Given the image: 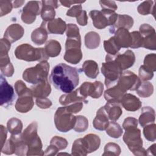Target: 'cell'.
Returning a JSON list of instances; mask_svg holds the SVG:
<instances>
[{
	"mask_svg": "<svg viewBox=\"0 0 156 156\" xmlns=\"http://www.w3.org/2000/svg\"><path fill=\"white\" fill-rule=\"evenodd\" d=\"M60 43L55 40H49L45 44L44 50L46 54L51 57L58 56L61 52Z\"/></svg>",
	"mask_w": 156,
	"mask_h": 156,
	"instance_id": "836d02e7",
	"label": "cell"
},
{
	"mask_svg": "<svg viewBox=\"0 0 156 156\" xmlns=\"http://www.w3.org/2000/svg\"><path fill=\"white\" fill-rule=\"evenodd\" d=\"M155 119V113L154 108L151 107H144L141 108V113L138 122L141 127L154 123Z\"/></svg>",
	"mask_w": 156,
	"mask_h": 156,
	"instance_id": "83f0119b",
	"label": "cell"
},
{
	"mask_svg": "<svg viewBox=\"0 0 156 156\" xmlns=\"http://www.w3.org/2000/svg\"><path fill=\"white\" fill-rule=\"evenodd\" d=\"M48 32L43 23L40 27L35 29L31 34V40L37 45L44 44L48 39Z\"/></svg>",
	"mask_w": 156,
	"mask_h": 156,
	"instance_id": "f546056e",
	"label": "cell"
},
{
	"mask_svg": "<svg viewBox=\"0 0 156 156\" xmlns=\"http://www.w3.org/2000/svg\"><path fill=\"white\" fill-rule=\"evenodd\" d=\"M49 67L47 61L40 62L35 66L25 69L23 73V78L27 82L35 85L48 79Z\"/></svg>",
	"mask_w": 156,
	"mask_h": 156,
	"instance_id": "5b68a950",
	"label": "cell"
},
{
	"mask_svg": "<svg viewBox=\"0 0 156 156\" xmlns=\"http://www.w3.org/2000/svg\"><path fill=\"white\" fill-rule=\"evenodd\" d=\"M141 83V80L134 73L127 70L121 73L116 85L123 91L126 93L128 90H136Z\"/></svg>",
	"mask_w": 156,
	"mask_h": 156,
	"instance_id": "9c48e42d",
	"label": "cell"
},
{
	"mask_svg": "<svg viewBox=\"0 0 156 156\" xmlns=\"http://www.w3.org/2000/svg\"><path fill=\"white\" fill-rule=\"evenodd\" d=\"M59 2L63 6H65L66 7H69L73 4H80L85 2V1H74L68 0V1H59Z\"/></svg>",
	"mask_w": 156,
	"mask_h": 156,
	"instance_id": "be15d7a7",
	"label": "cell"
},
{
	"mask_svg": "<svg viewBox=\"0 0 156 156\" xmlns=\"http://www.w3.org/2000/svg\"><path fill=\"white\" fill-rule=\"evenodd\" d=\"M101 42V38L99 35L94 31H91L86 34L85 36V46L90 49H94L97 48Z\"/></svg>",
	"mask_w": 156,
	"mask_h": 156,
	"instance_id": "d6a6232c",
	"label": "cell"
},
{
	"mask_svg": "<svg viewBox=\"0 0 156 156\" xmlns=\"http://www.w3.org/2000/svg\"><path fill=\"white\" fill-rule=\"evenodd\" d=\"M11 47V43L5 38H1L0 41V54H8Z\"/></svg>",
	"mask_w": 156,
	"mask_h": 156,
	"instance_id": "9f6ffc18",
	"label": "cell"
},
{
	"mask_svg": "<svg viewBox=\"0 0 156 156\" xmlns=\"http://www.w3.org/2000/svg\"><path fill=\"white\" fill-rule=\"evenodd\" d=\"M123 141L129 150L135 155H146V150L143 148L141 131L137 127L125 130Z\"/></svg>",
	"mask_w": 156,
	"mask_h": 156,
	"instance_id": "277c9868",
	"label": "cell"
},
{
	"mask_svg": "<svg viewBox=\"0 0 156 156\" xmlns=\"http://www.w3.org/2000/svg\"><path fill=\"white\" fill-rule=\"evenodd\" d=\"M89 15L91 17L93 26L98 29H102L109 26L108 20L107 16L99 10H93L90 12Z\"/></svg>",
	"mask_w": 156,
	"mask_h": 156,
	"instance_id": "d4e9b609",
	"label": "cell"
},
{
	"mask_svg": "<svg viewBox=\"0 0 156 156\" xmlns=\"http://www.w3.org/2000/svg\"><path fill=\"white\" fill-rule=\"evenodd\" d=\"M42 23L44 24L48 34L62 35L66 29L67 25L66 23L60 18H54L48 22L43 21Z\"/></svg>",
	"mask_w": 156,
	"mask_h": 156,
	"instance_id": "e0dca14e",
	"label": "cell"
},
{
	"mask_svg": "<svg viewBox=\"0 0 156 156\" xmlns=\"http://www.w3.org/2000/svg\"><path fill=\"white\" fill-rule=\"evenodd\" d=\"M139 32L143 38L142 46L150 50L156 49V34L154 28L148 24L140 26Z\"/></svg>",
	"mask_w": 156,
	"mask_h": 156,
	"instance_id": "8fae6325",
	"label": "cell"
},
{
	"mask_svg": "<svg viewBox=\"0 0 156 156\" xmlns=\"http://www.w3.org/2000/svg\"><path fill=\"white\" fill-rule=\"evenodd\" d=\"M27 144L28 146V151L26 155L30 156L44 155V152L42 150V142L38 135L30 140Z\"/></svg>",
	"mask_w": 156,
	"mask_h": 156,
	"instance_id": "f1b7e54d",
	"label": "cell"
},
{
	"mask_svg": "<svg viewBox=\"0 0 156 156\" xmlns=\"http://www.w3.org/2000/svg\"><path fill=\"white\" fill-rule=\"evenodd\" d=\"M105 130L106 133L109 136L113 138H119L123 133L122 129L121 128L120 125L113 121H111L110 122H109L108 126Z\"/></svg>",
	"mask_w": 156,
	"mask_h": 156,
	"instance_id": "8d00e7d4",
	"label": "cell"
},
{
	"mask_svg": "<svg viewBox=\"0 0 156 156\" xmlns=\"http://www.w3.org/2000/svg\"><path fill=\"white\" fill-rule=\"evenodd\" d=\"M82 140L88 154L98 150L101 144V139L99 136L96 134H87L82 138Z\"/></svg>",
	"mask_w": 156,
	"mask_h": 156,
	"instance_id": "484cf974",
	"label": "cell"
},
{
	"mask_svg": "<svg viewBox=\"0 0 156 156\" xmlns=\"http://www.w3.org/2000/svg\"><path fill=\"white\" fill-rule=\"evenodd\" d=\"M50 144L54 145L59 150H63L66 149L68 144V141L65 138L58 136L52 137L50 141Z\"/></svg>",
	"mask_w": 156,
	"mask_h": 156,
	"instance_id": "7dc6e473",
	"label": "cell"
},
{
	"mask_svg": "<svg viewBox=\"0 0 156 156\" xmlns=\"http://www.w3.org/2000/svg\"><path fill=\"white\" fill-rule=\"evenodd\" d=\"M7 128L11 135L20 134L23 129V123L20 119L12 118L7 121Z\"/></svg>",
	"mask_w": 156,
	"mask_h": 156,
	"instance_id": "e575fe53",
	"label": "cell"
},
{
	"mask_svg": "<svg viewBox=\"0 0 156 156\" xmlns=\"http://www.w3.org/2000/svg\"><path fill=\"white\" fill-rule=\"evenodd\" d=\"M146 68L152 72L156 71V55L155 54H149L146 55L144 60V65Z\"/></svg>",
	"mask_w": 156,
	"mask_h": 156,
	"instance_id": "ee69618b",
	"label": "cell"
},
{
	"mask_svg": "<svg viewBox=\"0 0 156 156\" xmlns=\"http://www.w3.org/2000/svg\"><path fill=\"white\" fill-rule=\"evenodd\" d=\"M104 107L108 119L111 121H117L122 113L121 106L119 103L107 102Z\"/></svg>",
	"mask_w": 156,
	"mask_h": 156,
	"instance_id": "4316f807",
	"label": "cell"
},
{
	"mask_svg": "<svg viewBox=\"0 0 156 156\" xmlns=\"http://www.w3.org/2000/svg\"><path fill=\"white\" fill-rule=\"evenodd\" d=\"M82 7L81 4H77L73 5L71 9H69L67 12H66V15L68 16H71V17H78L80 13L82 12Z\"/></svg>",
	"mask_w": 156,
	"mask_h": 156,
	"instance_id": "db71d44e",
	"label": "cell"
},
{
	"mask_svg": "<svg viewBox=\"0 0 156 156\" xmlns=\"http://www.w3.org/2000/svg\"><path fill=\"white\" fill-rule=\"evenodd\" d=\"M76 121L73 129L77 132H83L88 127V119L82 115L76 116Z\"/></svg>",
	"mask_w": 156,
	"mask_h": 156,
	"instance_id": "60d3db41",
	"label": "cell"
},
{
	"mask_svg": "<svg viewBox=\"0 0 156 156\" xmlns=\"http://www.w3.org/2000/svg\"><path fill=\"white\" fill-rule=\"evenodd\" d=\"M59 149L53 144H51L44 151V155H55L58 152Z\"/></svg>",
	"mask_w": 156,
	"mask_h": 156,
	"instance_id": "6125c7cd",
	"label": "cell"
},
{
	"mask_svg": "<svg viewBox=\"0 0 156 156\" xmlns=\"http://www.w3.org/2000/svg\"><path fill=\"white\" fill-rule=\"evenodd\" d=\"M101 71L105 77V85L107 88L116 85L122 73L112 55L109 54L105 57V62L102 64Z\"/></svg>",
	"mask_w": 156,
	"mask_h": 156,
	"instance_id": "3957f363",
	"label": "cell"
},
{
	"mask_svg": "<svg viewBox=\"0 0 156 156\" xmlns=\"http://www.w3.org/2000/svg\"><path fill=\"white\" fill-rule=\"evenodd\" d=\"M15 99L13 87L9 84L2 74L0 76V104L7 107L11 105Z\"/></svg>",
	"mask_w": 156,
	"mask_h": 156,
	"instance_id": "7c38bea8",
	"label": "cell"
},
{
	"mask_svg": "<svg viewBox=\"0 0 156 156\" xmlns=\"http://www.w3.org/2000/svg\"><path fill=\"white\" fill-rule=\"evenodd\" d=\"M137 94L141 98H148L151 96L154 92L153 85L147 81H144L141 83L139 87L136 89Z\"/></svg>",
	"mask_w": 156,
	"mask_h": 156,
	"instance_id": "d590c367",
	"label": "cell"
},
{
	"mask_svg": "<svg viewBox=\"0 0 156 156\" xmlns=\"http://www.w3.org/2000/svg\"><path fill=\"white\" fill-rule=\"evenodd\" d=\"M99 4L102 10L115 12L118 8L115 2L113 1H99Z\"/></svg>",
	"mask_w": 156,
	"mask_h": 156,
	"instance_id": "816d5d0a",
	"label": "cell"
},
{
	"mask_svg": "<svg viewBox=\"0 0 156 156\" xmlns=\"http://www.w3.org/2000/svg\"><path fill=\"white\" fill-rule=\"evenodd\" d=\"M64 59L67 62L76 65L82 58L80 38H67L65 43Z\"/></svg>",
	"mask_w": 156,
	"mask_h": 156,
	"instance_id": "ba28073f",
	"label": "cell"
},
{
	"mask_svg": "<svg viewBox=\"0 0 156 156\" xmlns=\"http://www.w3.org/2000/svg\"><path fill=\"white\" fill-rule=\"evenodd\" d=\"M116 44L121 48H128L132 43V37L129 30L125 28H119L113 36Z\"/></svg>",
	"mask_w": 156,
	"mask_h": 156,
	"instance_id": "d6986e66",
	"label": "cell"
},
{
	"mask_svg": "<svg viewBox=\"0 0 156 156\" xmlns=\"http://www.w3.org/2000/svg\"><path fill=\"white\" fill-rule=\"evenodd\" d=\"M0 69L2 74L7 77H11L14 73V68L12 63L6 65L2 67H0Z\"/></svg>",
	"mask_w": 156,
	"mask_h": 156,
	"instance_id": "6f0895ef",
	"label": "cell"
},
{
	"mask_svg": "<svg viewBox=\"0 0 156 156\" xmlns=\"http://www.w3.org/2000/svg\"><path fill=\"white\" fill-rule=\"evenodd\" d=\"M13 8L12 2L7 0L0 1V16H2L10 13Z\"/></svg>",
	"mask_w": 156,
	"mask_h": 156,
	"instance_id": "c3c4849f",
	"label": "cell"
},
{
	"mask_svg": "<svg viewBox=\"0 0 156 156\" xmlns=\"http://www.w3.org/2000/svg\"><path fill=\"white\" fill-rule=\"evenodd\" d=\"M138 12L143 15L152 14L155 15V5L153 1H145L141 2L137 7Z\"/></svg>",
	"mask_w": 156,
	"mask_h": 156,
	"instance_id": "74e56055",
	"label": "cell"
},
{
	"mask_svg": "<svg viewBox=\"0 0 156 156\" xmlns=\"http://www.w3.org/2000/svg\"><path fill=\"white\" fill-rule=\"evenodd\" d=\"M14 53L18 59L26 62L47 61L49 57L46 54L44 48H35L27 43L17 46Z\"/></svg>",
	"mask_w": 156,
	"mask_h": 156,
	"instance_id": "7a4b0ae2",
	"label": "cell"
},
{
	"mask_svg": "<svg viewBox=\"0 0 156 156\" xmlns=\"http://www.w3.org/2000/svg\"><path fill=\"white\" fill-rule=\"evenodd\" d=\"M7 130L8 129H7L5 128V127H4L3 125L0 126V130H1L0 140H1V148L3 147L5 143L6 142Z\"/></svg>",
	"mask_w": 156,
	"mask_h": 156,
	"instance_id": "94428289",
	"label": "cell"
},
{
	"mask_svg": "<svg viewBox=\"0 0 156 156\" xmlns=\"http://www.w3.org/2000/svg\"><path fill=\"white\" fill-rule=\"evenodd\" d=\"M35 103L39 108L42 109L48 108L52 105L51 101L47 98H36Z\"/></svg>",
	"mask_w": 156,
	"mask_h": 156,
	"instance_id": "f5cc1de1",
	"label": "cell"
},
{
	"mask_svg": "<svg viewBox=\"0 0 156 156\" xmlns=\"http://www.w3.org/2000/svg\"><path fill=\"white\" fill-rule=\"evenodd\" d=\"M108 119L104 107H102L97 111L96 116L93 119V127L98 130H105L108 126Z\"/></svg>",
	"mask_w": 156,
	"mask_h": 156,
	"instance_id": "603a6c76",
	"label": "cell"
},
{
	"mask_svg": "<svg viewBox=\"0 0 156 156\" xmlns=\"http://www.w3.org/2000/svg\"><path fill=\"white\" fill-rule=\"evenodd\" d=\"M33 97L35 98H46L51 92V87L48 79L44 80L31 87Z\"/></svg>",
	"mask_w": 156,
	"mask_h": 156,
	"instance_id": "44dd1931",
	"label": "cell"
},
{
	"mask_svg": "<svg viewBox=\"0 0 156 156\" xmlns=\"http://www.w3.org/2000/svg\"><path fill=\"white\" fill-rule=\"evenodd\" d=\"M143 134L145 138L150 141H155L156 140V125L152 123L143 127Z\"/></svg>",
	"mask_w": 156,
	"mask_h": 156,
	"instance_id": "7bdbcfd3",
	"label": "cell"
},
{
	"mask_svg": "<svg viewBox=\"0 0 156 156\" xmlns=\"http://www.w3.org/2000/svg\"><path fill=\"white\" fill-rule=\"evenodd\" d=\"M112 57L122 71L132 67L135 62V55L131 50H127L122 54L112 55Z\"/></svg>",
	"mask_w": 156,
	"mask_h": 156,
	"instance_id": "9a60e30c",
	"label": "cell"
},
{
	"mask_svg": "<svg viewBox=\"0 0 156 156\" xmlns=\"http://www.w3.org/2000/svg\"><path fill=\"white\" fill-rule=\"evenodd\" d=\"M88 153L83 143L82 138H79L76 140L73 144L71 155L85 156Z\"/></svg>",
	"mask_w": 156,
	"mask_h": 156,
	"instance_id": "f35d334b",
	"label": "cell"
},
{
	"mask_svg": "<svg viewBox=\"0 0 156 156\" xmlns=\"http://www.w3.org/2000/svg\"><path fill=\"white\" fill-rule=\"evenodd\" d=\"M77 23L82 26H85L87 24L88 22V16L87 14V12L85 10H82L80 15L76 18Z\"/></svg>",
	"mask_w": 156,
	"mask_h": 156,
	"instance_id": "91938a15",
	"label": "cell"
},
{
	"mask_svg": "<svg viewBox=\"0 0 156 156\" xmlns=\"http://www.w3.org/2000/svg\"><path fill=\"white\" fill-rule=\"evenodd\" d=\"M58 1H42L41 9L40 10L41 17L43 21L48 22L54 19L55 16V9L58 7Z\"/></svg>",
	"mask_w": 156,
	"mask_h": 156,
	"instance_id": "2e32d148",
	"label": "cell"
},
{
	"mask_svg": "<svg viewBox=\"0 0 156 156\" xmlns=\"http://www.w3.org/2000/svg\"><path fill=\"white\" fill-rule=\"evenodd\" d=\"M138 126V120L133 117H127L126 118L122 124V127L124 130L129 129L135 128Z\"/></svg>",
	"mask_w": 156,
	"mask_h": 156,
	"instance_id": "f907efd6",
	"label": "cell"
},
{
	"mask_svg": "<svg viewBox=\"0 0 156 156\" xmlns=\"http://www.w3.org/2000/svg\"><path fill=\"white\" fill-rule=\"evenodd\" d=\"M66 35L67 37H80L79 29L75 24H68L66 26Z\"/></svg>",
	"mask_w": 156,
	"mask_h": 156,
	"instance_id": "681fc988",
	"label": "cell"
},
{
	"mask_svg": "<svg viewBox=\"0 0 156 156\" xmlns=\"http://www.w3.org/2000/svg\"><path fill=\"white\" fill-rule=\"evenodd\" d=\"M147 155H155L156 154V144H153L152 146H151L146 151Z\"/></svg>",
	"mask_w": 156,
	"mask_h": 156,
	"instance_id": "e7e4bbea",
	"label": "cell"
},
{
	"mask_svg": "<svg viewBox=\"0 0 156 156\" xmlns=\"http://www.w3.org/2000/svg\"><path fill=\"white\" fill-rule=\"evenodd\" d=\"M83 103L82 102H77L75 103H73L69 104L68 105H65L66 110L71 113H77L79 112L83 108Z\"/></svg>",
	"mask_w": 156,
	"mask_h": 156,
	"instance_id": "11a10c76",
	"label": "cell"
},
{
	"mask_svg": "<svg viewBox=\"0 0 156 156\" xmlns=\"http://www.w3.org/2000/svg\"><path fill=\"white\" fill-rule=\"evenodd\" d=\"M77 89L80 95L85 98L90 96L93 99H98L102 94L104 85L100 81H95L93 83L85 82Z\"/></svg>",
	"mask_w": 156,
	"mask_h": 156,
	"instance_id": "30bf717a",
	"label": "cell"
},
{
	"mask_svg": "<svg viewBox=\"0 0 156 156\" xmlns=\"http://www.w3.org/2000/svg\"><path fill=\"white\" fill-rule=\"evenodd\" d=\"M1 151L7 155L15 154L17 155H26L28 146L24 141L22 134L11 135L10 138L5 143Z\"/></svg>",
	"mask_w": 156,
	"mask_h": 156,
	"instance_id": "52a82bcc",
	"label": "cell"
},
{
	"mask_svg": "<svg viewBox=\"0 0 156 156\" xmlns=\"http://www.w3.org/2000/svg\"><path fill=\"white\" fill-rule=\"evenodd\" d=\"M39 4V1H29L23 7L21 18L24 23L30 24L35 21L36 16L40 13Z\"/></svg>",
	"mask_w": 156,
	"mask_h": 156,
	"instance_id": "4fadbf2b",
	"label": "cell"
},
{
	"mask_svg": "<svg viewBox=\"0 0 156 156\" xmlns=\"http://www.w3.org/2000/svg\"><path fill=\"white\" fill-rule=\"evenodd\" d=\"M15 91L18 96L23 93L25 91H26L28 88L26 87L24 82L21 80H17L15 83Z\"/></svg>",
	"mask_w": 156,
	"mask_h": 156,
	"instance_id": "680465c9",
	"label": "cell"
},
{
	"mask_svg": "<svg viewBox=\"0 0 156 156\" xmlns=\"http://www.w3.org/2000/svg\"><path fill=\"white\" fill-rule=\"evenodd\" d=\"M120 104L125 110L129 112H135L139 110L142 105L139 98L130 93H126L123 96Z\"/></svg>",
	"mask_w": 156,
	"mask_h": 156,
	"instance_id": "ac0fdd59",
	"label": "cell"
},
{
	"mask_svg": "<svg viewBox=\"0 0 156 156\" xmlns=\"http://www.w3.org/2000/svg\"><path fill=\"white\" fill-rule=\"evenodd\" d=\"M104 48L106 52L111 55L118 54L121 49V48L116 44L113 37H112L108 40L104 41Z\"/></svg>",
	"mask_w": 156,
	"mask_h": 156,
	"instance_id": "ab89813d",
	"label": "cell"
},
{
	"mask_svg": "<svg viewBox=\"0 0 156 156\" xmlns=\"http://www.w3.org/2000/svg\"><path fill=\"white\" fill-rule=\"evenodd\" d=\"M126 93L116 84L107 89L104 92V96L107 102L120 104L122 98Z\"/></svg>",
	"mask_w": 156,
	"mask_h": 156,
	"instance_id": "cb8c5ba5",
	"label": "cell"
},
{
	"mask_svg": "<svg viewBox=\"0 0 156 156\" xmlns=\"http://www.w3.org/2000/svg\"><path fill=\"white\" fill-rule=\"evenodd\" d=\"M76 117L69 112L66 107H58L54 115V123L57 129L61 132H67L74 128Z\"/></svg>",
	"mask_w": 156,
	"mask_h": 156,
	"instance_id": "8992f818",
	"label": "cell"
},
{
	"mask_svg": "<svg viewBox=\"0 0 156 156\" xmlns=\"http://www.w3.org/2000/svg\"><path fill=\"white\" fill-rule=\"evenodd\" d=\"M34 102L32 90L28 88L23 93L18 96L15 104V108L20 113H27L34 107Z\"/></svg>",
	"mask_w": 156,
	"mask_h": 156,
	"instance_id": "5bb4252c",
	"label": "cell"
},
{
	"mask_svg": "<svg viewBox=\"0 0 156 156\" xmlns=\"http://www.w3.org/2000/svg\"><path fill=\"white\" fill-rule=\"evenodd\" d=\"M133 19L132 17L128 15H120L118 14L117 19L113 26V29L119 28H125L130 29L133 25Z\"/></svg>",
	"mask_w": 156,
	"mask_h": 156,
	"instance_id": "1f68e13d",
	"label": "cell"
},
{
	"mask_svg": "<svg viewBox=\"0 0 156 156\" xmlns=\"http://www.w3.org/2000/svg\"><path fill=\"white\" fill-rule=\"evenodd\" d=\"M138 76V77L143 82L147 81L152 79L154 76V72L151 71L143 65L139 68Z\"/></svg>",
	"mask_w": 156,
	"mask_h": 156,
	"instance_id": "bcb514c9",
	"label": "cell"
},
{
	"mask_svg": "<svg viewBox=\"0 0 156 156\" xmlns=\"http://www.w3.org/2000/svg\"><path fill=\"white\" fill-rule=\"evenodd\" d=\"M132 37V43L130 48L132 49L139 48L142 46L143 38L138 31H133L130 33Z\"/></svg>",
	"mask_w": 156,
	"mask_h": 156,
	"instance_id": "f6af8a7d",
	"label": "cell"
},
{
	"mask_svg": "<svg viewBox=\"0 0 156 156\" xmlns=\"http://www.w3.org/2000/svg\"><path fill=\"white\" fill-rule=\"evenodd\" d=\"M49 79L56 89L68 93L79 84V72L76 68L61 63L53 68Z\"/></svg>",
	"mask_w": 156,
	"mask_h": 156,
	"instance_id": "6da1fadb",
	"label": "cell"
},
{
	"mask_svg": "<svg viewBox=\"0 0 156 156\" xmlns=\"http://www.w3.org/2000/svg\"><path fill=\"white\" fill-rule=\"evenodd\" d=\"M121 151V148L118 144L115 143H108L104 147V152L102 155L118 156L120 155Z\"/></svg>",
	"mask_w": 156,
	"mask_h": 156,
	"instance_id": "b9f144b4",
	"label": "cell"
},
{
	"mask_svg": "<svg viewBox=\"0 0 156 156\" xmlns=\"http://www.w3.org/2000/svg\"><path fill=\"white\" fill-rule=\"evenodd\" d=\"M25 2L24 1H15L13 2V7L18 8L21 7L24 3Z\"/></svg>",
	"mask_w": 156,
	"mask_h": 156,
	"instance_id": "03108f58",
	"label": "cell"
},
{
	"mask_svg": "<svg viewBox=\"0 0 156 156\" xmlns=\"http://www.w3.org/2000/svg\"><path fill=\"white\" fill-rule=\"evenodd\" d=\"M24 34V30L21 25L12 24L7 28L4 35V38L12 43L22 38Z\"/></svg>",
	"mask_w": 156,
	"mask_h": 156,
	"instance_id": "ffe728a7",
	"label": "cell"
},
{
	"mask_svg": "<svg viewBox=\"0 0 156 156\" xmlns=\"http://www.w3.org/2000/svg\"><path fill=\"white\" fill-rule=\"evenodd\" d=\"M77 102H82L86 104L88 102L86 98L80 95L78 89L62 95L59 99L60 104L65 106Z\"/></svg>",
	"mask_w": 156,
	"mask_h": 156,
	"instance_id": "7402d4cb",
	"label": "cell"
},
{
	"mask_svg": "<svg viewBox=\"0 0 156 156\" xmlns=\"http://www.w3.org/2000/svg\"><path fill=\"white\" fill-rule=\"evenodd\" d=\"M82 71L90 79H95L99 74L98 63L94 60H86L82 65Z\"/></svg>",
	"mask_w": 156,
	"mask_h": 156,
	"instance_id": "4dcf8cb0",
	"label": "cell"
}]
</instances>
